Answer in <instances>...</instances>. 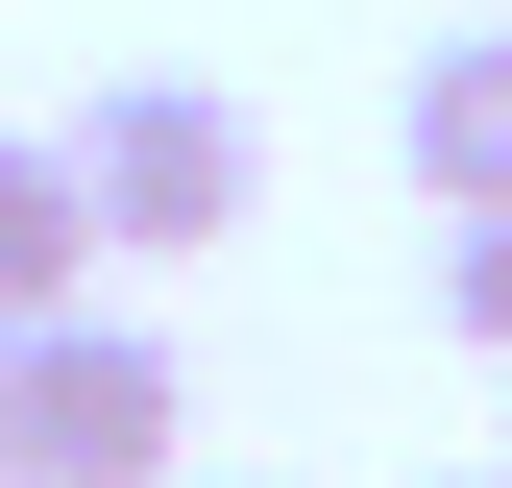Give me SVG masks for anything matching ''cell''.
I'll use <instances>...</instances> for the list:
<instances>
[{"label":"cell","instance_id":"obj_1","mask_svg":"<svg viewBox=\"0 0 512 488\" xmlns=\"http://www.w3.org/2000/svg\"><path fill=\"white\" fill-rule=\"evenodd\" d=\"M49 147H74V196H98V269H122V244L196 269V244H244V196H269V122H244L220 74H98Z\"/></svg>","mask_w":512,"mask_h":488},{"label":"cell","instance_id":"obj_2","mask_svg":"<svg viewBox=\"0 0 512 488\" xmlns=\"http://www.w3.org/2000/svg\"><path fill=\"white\" fill-rule=\"evenodd\" d=\"M0 391H25V488H171V440H196L171 318H98V293L0 342Z\"/></svg>","mask_w":512,"mask_h":488},{"label":"cell","instance_id":"obj_3","mask_svg":"<svg viewBox=\"0 0 512 488\" xmlns=\"http://www.w3.org/2000/svg\"><path fill=\"white\" fill-rule=\"evenodd\" d=\"M391 171L439 220H512V25H439L415 74H391Z\"/></svg>","mask_w":512,"mask_h":488},{"label":"cell","instance_id":"obj_4","mask_svg":"<svg viewBox=\"0 0 512 488\" xmlns=\"http://www.w3.org/2000/svg\"><path fill=\"white\" fill-rule=\"evenodd\" d=\"M74 293H98V196H74V147H49V122H0V342L74 318Z\"/></svg>","mask_w":512,"mask_h":488},{"label":"cell","instance_id":"obj_5","mask_svg":"<svg viewBox=\"0 0 512 488\" xmlns=\"http://www.w3.org/2000/svg\"><path fill=\"white\" fill-rule=\"evenodd\" d=\"M439 342L512 366V220H439Z\"/></svg>","mask_w":512,"mask_h":488},{"label":"cell","instance_id":"obj_6","mask_svg":"<svg viewBox=\"0 0 512 488\" xmlns=\"http://www.w3.org/2000/svg\"><path fill=\"white\" fill-rule=\"evenodd\" d=\"M0 488H25V391H0Z\"/></svg>","mask_w":512,"mask_h":488},{"label":"cell","instance_id":"obj_7","mask_svg":"<svg viewBox=\"0 0 512 488\" xmlns=\"http://www.w3.org/2000/svg\"><path fill=\"white\" fill-rule=\"evenodd\" d=\"M171 488H269V464H171Z\"/></svg>","mask_w":512,"mask_h":488},{"label":"cell","instance_id":"obj_8","mask_svg":"<svg viewBox=\"0 0 512 488\" xmlns=\"http://www.w3.org/2000/svg\"><path fill=\"white\" fill-rule=\"evenodd\" d=\"M439 488H512V464H439Z\"/></svg>","mask_w":512,"mask_h":488}]
</instances>
